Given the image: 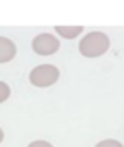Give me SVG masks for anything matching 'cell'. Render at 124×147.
<instances>
[{
	"instance_id": "cell-1",
	"label": "cell",
	"mask_w": 124,
	"mask_h": 147,
	"mask_svg": "<svg viewBox=\"0 0 124 147\" xmlns=\"http://www.w3.org/2000/svg\"><path fill=\"white\" fill-rule=\"evenodd\" d=\"M110 47V40L102 31H91L79 42V52L85 57H98L103 55Z\"/></svg>"
},
{
	"instance_id": "cell-2",
	"label": "cell",
	"mask_w": 124,
	"mask_h": 147,
	"mask_svg": "<svg viewBox=\"0 0 124 147\" xmlns=\"http://www.w3.org/2000/svg\"><path fill=\"white\" fill-rule=\"evenodd\" d=\"M59 80V69L52 64H41L36 66L29 73V82L35 87H50Z\"/></svg>"
},
{
	"instance_id": "cell-3",
	"label": "cell",
	"mask_w": 124,
	"mask_h": 147,
	"mask_svg": "<svg viewBox=\"0 0 124 147\" xmlns=\"http://www.w3.org/2000/svg\"><path fill=\"white\" fill-rule=\"evenodd\" d=\"M59 47H60V42L50 33H40L33 40V50L38 55H52L59 50Z\"/></svg>"
},
{
	"instance_id": "cell-4",
	"label": "cell",
	"mask_w": 124,
	"mask_h": 147,
	"mask_svg": "<svg viewBox=\"0 0 124 147\" xmlns=\"http://www.w3.org/2000/svg\"><path fill=\"white\" fill-rule=\"evenodd\" d=\"M16 57V45L12 40L5 38V36H0V64L9 62Z\"/></svg>"
},
{
	"instance_id": "cell-5",
	"label": "cell",
	"mask_w": 124,
	"mask_h": 147,
	"mask_svg": "<svg viewBox=\"0 0 124 147\" xmlns=\"http://www.w3.org/2000/svg\"><path fill=\"white\" fill-rule=\"evenodd\" d=\"M55 31L62 36V38H76L81 31H83V26H55Z\"/></svg>"
},
{
	"instance_id": "cell-6",
	"label": "cell",
	"mask_w": 124,
	"mask_h": 147,
	"mask_svg": "<svg viewBox=\"0 0 124 147\" xmlns=\"http://www.w3.org/2000/svg\"><path fill=\"white\" fill-rule=\"evenodd\" d=\"M9 95H11V88H9V85L4 83V82H0V104L5 102V100L9 99Z\"/></svg>"
},
{
	"instance_id": "cell-7",
	"label": "cell",
	"mask_w": 124,
	"mask_h": 147,
	"mask_svg": "<svg viewBox=\"0 0 124 147\" xmlns=\"http://www.w3.org/2000/svg\"><path fill=\"white\" fill-rule=\"evenodd\" d=\"M95 147H124L119 140H102V142H98Z\"/></svg>"
},
{
	"instance_id": "cell-8",
	"label": "cell",
	"mask_w": 124,
	"mask_h": 147,
	"mask_svg": "<svg viewBox=\"0 0 124 147\" xmlns=\"http://www.w3.org/2000/svg\"><path fill=\"white\" fill-rule=\"evenodd\" d=\"M28 147H53V145L48 144L47 140H35V142H31Z\"/></svg>"
},
{
	"instance_id": "cell-9",
	"label": "cell",
	"mask_w": 124,
	"mask_h": 147,
	"mask_svg": "<svg viewBox=\"0 0 124 147\" xmlns=\"http://www.w3.org/2000/svg\"><path fill=\"white\" fill-rule=\"evenodd\" d=\"M4 140V131H2V128H0V142Z\"/></svg>"
}]
</instances>
